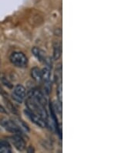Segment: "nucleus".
Returning a JSON list of instances; mask_svg holds the SVG:
<instances>
[{
	"label": "nucleus",
	"instance_id": "nucleus-1",
	"mask_svg": "<svg viewBox=\"0 0 139 153\" xmlns=\"http://www.w3.org/2000/svg\"><path fill=\"white\" fill-rule=\"evenodd\" d=\"M9 60L12 63V64L16 67L19 68H24L27 66L28 59L26 55L22 52H13L9 56Z\"/></svg>",
	"mask_w": 139,
	"mask_h": 153
},
{
	"label": "nucleus",
	"instance_id": "nucleus-2",
	"mask_svg": "<svg viewBox=\"0 0 139 153\" xmlns=\"http://www.w3.org/2000/svg\"><path fill=\"white\" fill-rule=\"evenodd\" d=\"M0 125H2L6 131L14 134H19L22 136V131L21 127L17 125L15 121L8 119V118H2L0 120Z\"/></svg>",
	"mask_w": 139,
	"mask_h": 153
},
{
	"label": "nucleus",
	"instance_id": "nucleus-3",
	"mask_svg": "<svg viewBox=\"0 0 139 153\" xmlns=\"http://www.w3.org/2000/svg\"><path fill=\"white\" fill-rule=\"evenodd\" d=\"M26 96V88L22 86V84H17L16 85L13 92H12V98L17 103L23 102Z\"/></svg>",
	"mask_w": 139,
	"mask_h": 153
},
{
	"label": "nucleus",
	"instance_id": "nucleus-4",
	"mask_svg": "<svg viewBox=\"0 0 139 153\" xmlns=\"http://www.w3.org/2000/svg\"><path fill=\"white\" fill-rule=\"evenodd\" d=\"M51 68L52 67L46 66L41 70L42 73V81H43L46 94H49L51 90Z\"/></svg>",
	"mask_w": 139,
	"mask_h": 153
},
{
	"label": "nucleus",
	"instance_id": "nucleus-5",
	"mask_svg": "<svg viewBox=\"0 0 139 153\" xmlns=\"http://www.w3.org/2000/svg\"><path fill=\"white\" fill-rule=\"evenodd\" d=\"M24 113L26 114V115L27 116L29 119L34 123L35 125H36L37 126H39L40 128H46L47 127V124H46V121L43 119V118L39 117V115H37L36 114L33 113V112H32L31 111H30L28 108L25 109L24 110Z\"/></svg>",
	"mask_w": 139,
	"mask_h": 153
},
{
	"label": "nucleus",
	"instance_id": "nucleus-6",
	"mask_svg": "<svg viewBox=\"0 0 139 153\" xmlns=\"http://www.w3.org/2000/svg\"><path fill=\"white\" fill-rule=\"evenodd\" d=\"M11 142L14 146V147L18 151L22 152L26 149V142L23 139L22 135L19 134H14L13 136L10 138Z\"/></svg>",
	"mask_w": 139,
	"mask_h": 153
},
{
	"label": "nucleus",
	"instance_id": "nucleus-7",
	"mask_svg": "<svg viewBox=\"0 0 139 153\" xmlns=\"http://www.w3.org/2000/svg\"><path fill=\"white\" fill-rule=\"evenodd\" d=\"M62 53V45L61 43L56 41L54 43V59L55 60H59V58L61 56Z\"/></svg>",
	"mask_w": 139,
	"mask_h": 153
},
{
	"label": "nucleus",
	"instance_id": "nucleus-8",
	"mask_svg": "<svg viewBox=\"0 0 139 153\" xmlns=\"http://www.w3.org/2000/svg\"><path fill=\"white\" fill-rule=\"evenodd\" d=\"M31 76L37 83L42 82V73L39 67H33L31 70Z\"/></svg>",
	"mask_w": 139,
	"mask_h": 153
},
{
	"label": "nucleus",
	"instance_id": "nucleus-9",
	"mask_svg": "<svg viewBox=\"0 0 139 153\" xmlns=\"http://www.w3.org/2000/svg\"><path fill=\"white\" fill-rule=\"evenodd\" d=\"M0 152L11 153L12 147L7 140L1 139L0 140Z\"/></svg>",
	"mask_w": 139,
	"mask_h": 153
},
{
	"label": "nucleus",
	"instance_id": "nucleus-10",
	"mask_svg": "<svg viewBox=\"0 0 139 153\" xmlns=\"http://www.w3.org/2000/svg\"><path fill=\"white\" fill-rule=\"evenodd\" d=\"M32 53H33L34 56H35L36 57L37 59L39 60V61L43 62V61H44L45 59H46V57H45V55H44V53H43V52L41 51L40 49L38 48V47H33V48L32 49Z\"/></svg>",
	"mask_w": 139,
	"mask_h": 153
},
{
	"label": "nucleus",
	"instance_id": "nucleus-11",
	"mask_svg": "<svg viewBox=\"0 0 139 153\" xmlns=\"http://www.w3.org/2000/svg\"><path fill=\"white\" fill-rule=\"evenodd\" d=\"M55 80L56 84H62V66L59 64L55 71Z\"/></svg>",
	"mask_w": 139,
	"mask_h": 153
},
{
	"label": "nucleus",
	"instance_id": "nucleus-12",
	"mask_svg": "<svg viewBox=\"0 0 139 153\" xmlns=\"http://www.w3.org/2000/svg\"><path fill=\"white\" fill-rule=\"evenodd\" d=\"M57 85V88H56V94H57V99L59 101V103L60 105H62V84H56Z\"/></svg>",
	"mask_w": 139,
	"mask_h": 153
},
{
	"label": "nucleus",
	"instance_id": "nucleus-13",
	"mask_svg": "<svg viewBox=\"0 0 139 153\" xmlns=\"http://www.w3.org/2000/svg\"><path fill=\"white\" fill-rule=\"evenodd\" d=\"M6 105H7L8 109H9V110L10 111H11L12 113H13V114H18V112H17L16 109L15 108V107L13 106V105H12L10 101H7V100H6Z\"/></svg>",
	"mask_w": 139,
	"mask_h": 153
},
{
	"label": "nucleus",
	"instance_id": "nucleus-14",
	"mask_svg": "<svg viewBox=\"0 0 139 153\" xmlns=\"http://www.w3.org/2000/svg\"><path fill=\"white\" fill-rule=\"evenodd\" d=\"M0 113H4V114L7 113V111H6V110L5 109V108L2 107L1 105H0Z\"/></svg>",
	"mask_w": 139,
	"mask_h": 153
}]
</instances>
